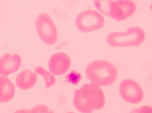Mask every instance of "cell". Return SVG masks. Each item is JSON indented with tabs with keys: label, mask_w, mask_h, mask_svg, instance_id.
I'll return each mask as SVG.
<instances>
[{
	"label": "cell",
	"mask_w": 152,
	"mask_h": 113,
	"mask_svg": "<svg viewBox=\"0 0 152 113\" xmlns=\"http://www.w3.org/2000/svg\"><path fill=\"white\" fill-rule=\"evenodd\" d=\"M73 104L77 110L83 113H91L104 107L105 97L100 86L94 83L84 84L74 91Z\"/></svg>",
	"instance_id": "cell-1"
},
{
	"label": "cell",
	"mask_w": 152,
	"mask_h": 113,
	"mask_svg": "<svg viewBox=\"0 0 152 113\" xmlns=\"http://www.w3.org/2000/svg\"><path fill=\"white\" fill-rule=\"evenodd\" d=\"M87 78L99 86L112 85L117 80L118 72L112 63L105 60L93 61L87 65L86 68Z\"/></svg>",
	"instance_id": "cell-2"
},
{
	"label": "cell",
	"mask_w": 152,
	"mask_h": 113,
	"mask_svg": "<svg viewBox=\"0 0 152 113\" xmlns=\"http://www.w3.org/2000/svg\"><path fill=\"white\" fill-rule=\"evenodd\" d=\"M94 3L101 13L118 22L131 17L137 9L135 3L131 0H94Z\"/></svg>",
	"instance_id": "cell-3"
},
{
	"label": "cell",
	"mask_w": 152,
	"mask_h": 113,
	"mask_svg": "<svg viewBox=\"0 0 152 113\" xmlns=\"http://www.w3.org/2000/svg\"><path fill=\"white\" fill-rule=\"evenodd\" d=\"M145 39L142 28L131 27L125 32H113L107 38V42L113 47H130L140 45Z\"/></svg>",
	"instance_id": "cell-4"
},
{
	"label": "cell",
	"mask_w": 152,
	"mask_h": 113,
	"mask_svg": "<svg viewBox=\"0 0 152 113\" xmlns=\"http://www.w3.org/2000/svg\"><path fill=\"white\" fill-rule=\"evenodd\" d=\"M35 27L39 38L45 45H53L57 43V28L49 14L44 13L38 15L36 19Z\"/></svg>",
	"instance_id": "cell-5"
},
{
	"label": "cell",
	"mask_w": 152,
	"mask_h": 113,
	"mask_svg": "<svg viewBox=\"0 0 152 113\" xmlns=\"http://www.w3.org/2000/svg\"><path fill=\"white\" fill-rule=\"evenodd\" d=\"M104 22L103 16L93 10L81 12L75 19V24L77 30L85 33L100 29L103 27Z\"/></svg>",
	"instance_id": "cell-6"
},
{
	"label": "cell",
	"mask_w": 152,
	"mask_h": 113,
	"mask_svg": "<svg viewBox=\"0 0 152 113\" xmlns=\"http://www.w3.org/2000/svg\"><path fill=\"white\" fill-rule=\"evenodd\" d=\"M119 92L121 97L127 102L137 104L143 100L144 94L141 86L133 80L122 81L119 85Z\"/></svg>",
	"instance_id": "cell-7"
},
{
	"label": "cell",
	"mask_w": 152,
	"mask_h": 113,
	"mask_svg": "<svg viewBox=\"0 0 152 113\" xmlns=\"http://www.w3.org/2000/svg\"><path fill=\"white\" fill-rule=\"evenodd\" d=\"M71 65V61L69 57L63 52L55 53L51 56L48 62L49 71L54 75L64 74L70 68Z\"/></svg>",
	"instance_id": "cell-8"
},
{
	"label": "cell",
	"mask_w": 152,
	"mask_h": 113,
	"mask_svg": "<svg viewBox=\"0 0 152 113\" xmlns=\"http://www.w3.org/2000/svg\"><path fill=\"white\" fill-rule=\"evenodd\" d=\"M22 64V59L18 54H5L0 58V74L4 76L15 73Z\"/></svg>",
	"instance_id": "cell-9"
},
{
	"label": "cell",
	"mask_w": 152,
	"mask_h": 113,
	"mask_svg": "<svg viewBox=\"0 0 152 113\" xmlns=\"http://www.w3.org/2000/svg\"><path fill=\"white\" fill-rule=\"evenodd\" d=\"M37 81V74L26 69L18 75L16 78V86L20 90H28L34 87Z\"/></svg>",
	"instance_id": "cell-10"
},
{
	"label": "cell",
	"mask_w": 152,
	"mask_h": 113,
	"mask_svg": "<svg viewBox=\"0 0 152 113\" xmlns=\"http://www.w3.org/2000/svg\"><path fill=\"white\" fill-rule=\"evenodd\" d=\"M15 86L8 77L0 76V102L10 101L15 96Z\"/></svg>",
	"instance_id": "cell-11"
},
{
	"label": "cell",
	"mask_w": 152,
	"mask_h": 113,
	"mask_svg": "<svg viewBox=\"0 0 152 113\" xmlns=\"http://www.w3.org/2000/svg\"><path fill=\"white\" fill-rule=\"evenodd\" d=\"M35 72L38 74L42 76L44 78L46 87L49 88L56 83L55 77L49 72L45 70L42 67H38L36 68Z\"/></svg>",
	"instance_id": "cell-12"
},
{
	"label": "cell",
	"mask_w": 152,
	"mask_h": 113,
	"mask_svg": "<svg viewBox=\"0 0 152 113\" xmlns=\"http://www.w3.org/2000/svg\"><path fill=\"white\" fill-rule=\"evenodd\" d=\"M65 78L67 82L76 85L78 84L79 81L82 79V77L80 73L74 70L68 73L66 76Z\"/></svg>",
	"instance_id": "cell-13"
},
{
	"label": "cell",
	"mask_w": 152,
	"mask_h": 113,
	"mask_svg": "<svg viewBox=\"0 0 152 113\" xmlns=\"http://www.w3.org/2000/svg\"><path fill=\"white\" fill-rule=\"evenodd\" d=\"M133 111L135 113H152V107L148 106H144L139 109H134Z\"/></svg>",
	"instance_id": "cell-14"
},
{
	"label": "cell",
	"mask_w": 152,
	"mask_h": 113,
	"mask_svg": "<svg viewBox=\"0 0 152 113\" xmlns=\"http://www.w3.org/2000/svg\"><path fill=\"white\" fill-rule=\"evenodd\" d=\"M150 9H151V10H152V5H151V6H150Z\"/></svg>",
	"instance_id": "cell-15"
},
{
	"label": "cell",
	"mask_w": 152,
	"mask_h": 113,
	"mask_svg": "<svg viewBox=\"0 0 152 113\" xmlns=\"http://www.w3.org/2000/svg\"><path fill=\"white\" fill-rule=\"evenodd\" d=\"M49 1H50V0H49Z\"/></svg>",
	"instance_id": "cell-16"
}]
</instances>
